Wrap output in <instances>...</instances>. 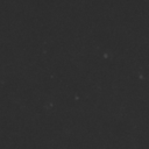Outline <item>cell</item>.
Segmentation results:
<instances>
[]
</instances>
